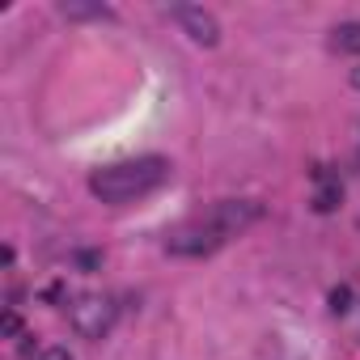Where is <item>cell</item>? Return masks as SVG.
Listing matches in <instances>:
<instances>
[{"mask_svg":"<svg viewBox=\"0 0 360 360\" xmlns=\"http://www.w3.org/2000/svg\"><path fill=\"white\" fill-rule=\"evenodd\" d=\"M330 47L335 51H347V56H360V22H347L330 34Z\"/></svg>","mask_w":360,"mask_h":360,"instance_id":"obj_5","label":"cell"},{"mask_svg":"<svg viewBox=\"0 0 360 360\" xmlns=\"http://www.w3.org/2000/svg\"><path fill=\"white\" fill-rule=\"evenodd\" d=\"M39 360H72V356H68V352H64V347H47V352H43V356H39Z\"/></svg>","mask_w":360,"mask_h":360,"instance_id":"obj_8","label":"cell"},{"mask_svg":"<svg viewBox=\"0 0 360 360\" xmlns=\"http://www.w3.org/2000/svg\"><path fill=\"white\" fill-rule=\"evenodd\" d=\"M259 204H238V200H225L183 225H174L165 233V250L169 255H212L217 246H225L229 238H238L242 229H250L259 221Z\"/></svg>","mask_w":360,"mask_h":360,"instance_id":"obj_1","label":"cell"},{"mask_svg":"<svg viewBox=\"0 0 360 360\" xmlns=\"http://www.w3.org/2000/svg\"><path fill=\"white\" fill-rule=\"evenodd\" d=\"M352 85H356V89H360V68H356V72H352Z\"/></svg>","mask_w":360,"mask_h":360,"instance_id":"obj_9","label":"cell"},{"mask_svg":"<svg viewBox=\"0 0 360 360\" xmlns=\"http://www.w3.org/2000/svg\"><path fill=\"white\" fill-rule=\"evenodd\" d=\"M169 161L165 157H131V161H115L89 174V191L102 204H127L140 200L148 191H157L161 183H169Z\"/></svg>","mask_w":360,"mask_h":360,"instance_id":"obj_2","label":"cell"},{"mask_svg":"<svg viewBox=\"0 0 360 360\" xmlns=\"http://www.w3.org/2000/svg\"><path fill=\"white\" fill-rule=\"evenodd\" d=\"M339 200H343V187H339V183H326V187L314 195V208H318V212H330Z\"/></svg>","mask_w":360,"mask_h":360,"instance_id":"obj_6","label":"cell"},{"mask_svg":"<svg viewBox=\"0 0 360 360\" xmlns=\"http://www.w3.org/2000/svg\"><path fill=\"white\" fill-rule=\"evenodd\" d=\"M174 18L187 26V34H191L195 43H204V47H212V43H217V22H212V13L183 5V9H174Z\"/></svg>","mask_w":360,"mask_h":360,"instance_id":"obj_4","label":"cell"},{"mask_svg":"<svg viewBox=\"0 0 360 360\" xmlns=\"http://www.w3.org/2000/svg\"><path fill=\"white\" fill-rule=\"evenodd\" d=\"M68 322H72L77 335H85V339H102V335L110 330V322H115V305H110L106 297L85 292V297H77V301L68 305Z\"/></svg>","mask_w":360,"mask_h":360,"instance_id":"obj_3","label":"cell"},{"mask_svg":"<svg viewBox=\"0 0 360 360\" xmlns=\"http://www.w3.org/2000/svg\"><path fill=\"white\" fill-rule=\"evenodd\" d=\"M347 301H352L347 288H335V292H330V309H335V314H347Z\"/></svg>","mask_w":360,"mask_h":360,"instance_id":"obj_7","label":"cell"}]
</instances>
